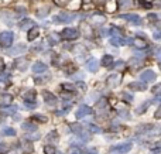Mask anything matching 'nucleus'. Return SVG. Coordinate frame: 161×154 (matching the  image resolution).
Segmentation results:
<instances>
[{
	"label": "nucleus",
	"mask_w": 161,
	"mask_h": 154,
	"mask_svg": "<svg viewBox=\"0 0 161 154\" xmlns=\"http://www.w3.org/2000/svg\"><path fill=\"white\" fill-rule=\"evenodd\" d=\"M13 40H14V34H13L11 31H3V33L0 34V45H1L3 48L10 47Z\"/></svg>",
	"instance_id": "f257e3e1"
},
{
	"label": "nucleus",
	"mask_w": 161,
	"mask_h": 154,
	"mask_svg": "<svg viewBox=\"0 0 161 154\" xmlns=\"http://www.w3.org/2000/svg\"><path fill=\"white\" fill-rule=\"evenodd\" d=\"M62 40H75L79 37V33L78 30L75 28H65V30L61 31V35H60Z\"/></svg>",
	"instance_id": "f03ea898"
},
{
	"label": "nucleus",
	"mask_w": 161,
	"mask_h": 154,
	"mask_svg": "<svg viewBox=\"0 0 161 154\" xmlns=\"http://www.w3.org/2000/svg\"><path fill=\"white\" fill-rule=\"evenodd\" d=\"M25 50H27V47L24 44H17L14 47H10L9 50L6 51V54L9 55V57H16V55H21Z\"/></svg>",
	"instance_id": "7ed1b4c3"
},
{
	"label": "nucleus",
	"mask_w": 161,
	"mask_h": 154,
	"mask_svg": "<svg viewBox=\"0 0 161 154\" xmlns=\"http://www.w3.org/2000/svg\"><path fill=\"white\" fill-rule=\"evenodd\" d=\"M131 143H123V144H119V146H115V147H112L110 149V153L112 154H123V153H127V151H130L131 150Z\"/></svg>",
	"instance_id": "20e7f679"
},
{
	"label": "nucleus",
	"mask_w": 161,
	"mask_h": 154,
	"mask_svg": "<svg viewBox=\"0 0 161 154\" xmlns=\"http://www.w3.org/2000/svg\"><path fill=\"white\" fill-rule=\"evenodd\" d=\"M75 19V14H72V13H61L58 17H55L54 19V21H57V23H69V21H72Z\"/></svg>",
	"instance_id": "39448f33"
},
{
	"label": "nucleus",
	"mask_w": 161,
	"mask_h": 154,
	"mask_svg": "<svg viewBox=\"0 0 161 154\" xmlns=\"http://www.w3.org/2000/svg\"><path fill=\"white\" fill-rule=\"evenodd\" d=\"M11 102H13V96L10 93L0 95V108H7L11 105Z\"/></svg>",
	"instance_id": "423d86ee"
},
{
	"label": "nucleus",
	"mask_w": 161,
	"mask_h": 154,
	"mask_svg": "<svg viewBox=\"0 0 161 154\" xmlns=\"http://www.w3.org/2000/svg\"><path fill=\"white\" fill-rule=\"evenodd\" d=\"M140 79L143 81V82H153V81L156 79V74H154L153 71L147 70V71H144V72H141Z\"/></svg>",
	"instance_id": "0eeeda50"
},
{
	"label": "nucleus",
	"mask_w": 161,
	"mask_h": 154,
	"mask_svg": "<svg viewBox=\"0 0 161 154\" xmlns=\"http://www.w3.org/2000/svg\"><path fill=\"white\" fill-rule=\"evenodd\" d=\"M0 16H1V19L4 20L6 24H13L14 17H16V14H14V13H10V10H3Z\"/></svg>",
	"instance_id": "6e6552de"
},
{
	"label": "nucleus",
	"mask_w": 161,
	"mask_h": 154,
	"mask_svg": "<svg viewBox=\"0 0 161 154\" xmlns=\"http://www.w3.org/2000/svg\"><path fill=\"white\" fill-rule=\"evenodd\" d=\"M92 113V109L89 108V106H86V105H82L79 109H78V112H76V117L78 119H80V117H83V116H88V114Z\"/></svg>",
	"instance_id": "1a4fd4ad"
},
{
	"label": "nucleus",
	"mask_w": 161,
	"mask_h": 154,
	"mask_svg": "<svg viewBox=\"0 0 161 154\" xmlns=\"http://www.w3.org/2000/svg\"><path fill=\"white\" fill-rule=\"evenodd\" d=\"M47 71V65L44 62H41V61H37L33 64V72L35 74H40V72H45Z\"/></svg>",
	"instance_id": "9d476101"
},
{
	"label": "nucleus",
	"mask_w": 161,
	"mask_h": 154,
	"mask_svg": "<svg viewBox=\"0 0 161 154\" xmlns=\"http://www.w3.org/2000/svg\"><path fill=\"white\" fill-rule=\"evenodd\" d=\"M120 82V76L117 74L115 75H110L109 78H107V81H106V84H107V86H110V88H115V86H117V84Z\"/></svg>",
	"instance_id": "9b49d317"
},
{
	"label": "nucleus",
	"mask_w": 161,
	"mask_h": 154,
	"mask_svg": "<svg viewBox=\"0 0 161 154\" xmlns=\"http://www.w3.org/2000/svg\"><path fill=\"white\" fill-rule=\"evenodd\" d=\"M42 96H44V100H45L48 105H55L57 103L55 95H52L51 92H48V90H44V92H42Z\"/></svg>",
	"instance_id": "f8f14e48"
},
{
	"label": "nucleus",
	"mask_w": 161,
	"mask_h": 154,
	"mask_svg": "<svg viewBox=\"0 0 161 154\" xmlns=\"http://www.w3.org/2000/svg\"><path fill=\"white\" fill-rule=\"evenodd\" d=\"M127 89L131 90H144L146 89V84L144 82H131L127 85Z\"/></svg>",
	"instance_id": "ddd939ff"
},
{
	"label": "nucleus",
	"mask_w": 161,
	"mask_h": 154,
	"mask_svg": "<svg viewBox=\"0 0 161 154\" xmlns=\"http://www.w3.org/2000/svg\"><path fill=\"white\" fill-rule=\"evenodd\" d=\"M102 64L105 68H113V65H115V60H113V57L112 55H105L103 57V60H102Z\"/></svg>",
	"instance_id": "4468645a"
},
{
	"label": "nucleus",
	"mask_w": 161,
	"mask_h": 154,
	"mask_svg": "<svg viewBox=\"0 0 161 154\" xmlns=\"http://www.w3.org/2000/svg\"><path fill=\"white\" fill-rule=\"evenodd\" d=\"M40 35V28L38 27H33V28H30L28 30V34H27V38H28V41H33V40H35L37 37Z\"/></svg>",
	"instance_id": "2eb2a0df"
},
{
	"label": "nucleus",
	"mask_w": 161,
	"mask_h": 154,
	"mask_svg": "<svg viewBox=\"0 0 161 154\" xmlns=\"http://www.w3.org/2000/svg\"><path fill=\"white\" fill-rule=\"evenodd\" d=\"M35 90L34 89H28V90H25V92H23L21 93V98L24 100H35Z\"/></svg>",
	"instance_id": "dca6fc26"
},
{
	"label": "nucleus",
	"mask_w": 161,
	"mask_h": 154,
	"mask_svg": "<svg viewBox=\"0 0 161 154\" xmlns=\"http://www.w3.org/2000/svg\"><path fill=\"white\" fill-rule=\"evenodd\" d=\"M86 70L91 71V72H95L98 70V62L95 61V58H91V60L86 61Z\"/></svg>",
	"instance_id": "f3484780"
},
{
	"label": "nucleus",
	"mask_w": 161,
	"mask_h": 154,
	"mask_svg": "<svg viewBox=\"0 0 161 154\" xmlns=\"http://www.w3.org/2000/svg\"><path fill=\"white\" fill-rule=\"evenodd\" d=\"M16 65H17V70L25 71V70H27V65H28V60H27V58L17 60V61H16Z\"/></svg>",
	"instance_id": "a211bd4d"
},
{
	"label": "nucleus",
	"mask_w": 161,
	"mask_h": 154,
	"mask_svg": "<svg viewBox=\"0 0 161 154\" xmlns=\"http://www.w3.org/2000/svg\"><path fill=\"white\" fill-rule=\"evenodd\" d=\"M19 25H20L21 30H30V28L34 27V23H33L31 20H28V19H25V20H23Z\"/></svg>",
	"instance_id": "6ab92c4d"
},
{
	"label": "nucleus",
	"mask_w": 161,
	"mask_h": 154,
	"mask_svg": "<svg viewBox=\"0 0 161 154\" xmlns=\"http://www.w3.org/2000/svg\"><path fill=\"white\" fill-rule=\"evenodd\" d=\"M134 47H137V48H141V50H144V48H147V41L143 40V38H134Z\"/></svg>",
	"instance_id": "aec40b11"
},
{
	"label": "nucleus",
	"mask_w": 161,
	"mask_h": 154,
	"mask_svg": "<svg viewBox=\"0 0 161 154\" xmlns=\"http://www.w3.org/2000/svg\"><path fill=\"white\" fill-rule=\"evenodd\" d=\"M64 71H65L66 74H74L76 71V67L74 62H66L65 67H64Z\"/></svg>",
	"instance_id": "412c9836"
},
{
	"label": "nucleus",
	"mask_w": 161,
	"mask_h": 154,
	"mask_svg": "<svg viewBox=\"0 0 161 154\" xmlns=\"http://www.w3.org/2000/svg\"><path fill=\"white\" fill-rule=\"evenodd\" d=\"M71 130L75 134H80L82 133V126H80L79 123H72L71 124Z\"/></svg>",
	"instance_id": "4be33fe9"
},
{
	"label": "nucleus",
	"mask_w": 161,
	"mask_h": 154,
	"mask_svg": "<svg viewBox=\"0 0 161 154\" xmlns=\"http://www.w3.org/2000/svg\"><path fill=\"white\" fill-rule=\"evenodd\" d=\"M106 9H109V11H115L117 9V1L116 0H110L106 3Z\"/></svg>",
	"instance_id": "5701e85b"
},
{
	"label": "nucleus",
	"mask_w": 161,
	"mask_h": 154,
	"mask_svg": "<svg viewBox=\"0 0 161 154\" xmlns=\"http://www.w3.org/2000/svg\"><path fill=\"white\" fill-rule=\"evenodd\" d=\"M110 43L113 45H124V43H126V41L123 40L121 37H113V38L110 40Z\"/></svg>",
	"instance_id": "b1692460"
},
{
	"label": "nucleus",
	"mask_w": 161,
	"mask_h": 154,
	"mask_svg": "<svg viewBox=\"0 0 161 154\" xmlns=\"http://www.w3.org/2000/svg\"><path fill=\"white\" fill-rule=\"evenodd\" d=\"M57 150H55V146H44V154H55Z\"/></svg>",
	"instance_id": "393cba45"
},
{
	"label": "nucleus",
	"mask_w": 161,
	"mask_h": 154,
	"mask_svg": "<svg viewBox=\"0 0 161 154\" xmlns=\"http://www.w3.org/2000/svg\"><path fill=\"white\" fill-rule=\"evenodd\" d=\"M1 134L3 136H16V130L13 127H6V129H3Z\"/></svg>",
	"instance_id": "a878e982"
},
{
	"label": "nucleus",
	"mask_w": 161,
	"mask_h": 154,
	"mask_svg": "<svg viewBox=\"0 0 161 154\" xmlns=\"http://www.w3.org/2000/svg\"><path fill=\"white\" fill-rule=\"evenodd\" d=\"M21 127L24 130H30V132H33V130H35V124L30 123V122H24V123L21 124Z\"/></svg>",
	"instance_id": "bb28decb"
},
{
	"label": "nucleus",
	"mask_w": 161,
	"mask_h": 154,
	"mask_svg": "<svg viewBox=\"0 0 161 154\" xmlns=\"http://www.w3.org/2000/svg\"><path fill=\"white\" fill-rule=\"evenodd\" d=\"M60 35H57V34H54V33H52V34H50L48 35V41H50L51 44H55V43H58V41H60Z\"/></svg>",
	"instance_id": "cd10ccee"
},
{
	"label": "nucleus",
	"mask_w": 161,
	"mask_h": 154,
	"mask_svg": "<svg viewBox=\"0 0 161 154\" xmlns=\"http://www.w3.org/2000/svg\"><path fill=\"white\" fill-rule=\"evenodd\" d=\"M61 88H62V89H65V90H68V92H72V90H75V85H72V84H62V85H61Z\"/></svg>",
	"instance_id": "c85d7f7f"
},
{
	"label": "nucleus",
	"mask_w": 161,
	"mask_h": 154,
	"mask_svg": "<svg viewBox=\"0 0 161 154\" xmlns=\"http://www.w3.org/2000/svg\"><path fill=\"white\" fill-rule=\"evenodd\" d=\"M47 14H48V9H47V7H41V9H38V11H37V16H38V17H45Z\"/></svg>",
	"instance_id": "c756f323"
},
{
	"label": "nucleus",
	"mask_w": 161,
	"mask_h": 154,
	"mask_svg": "<svg viewBox=\"0 0 161 154\" xmlns=\"http://www.w3.org/2000/svg\"><path fill=\"white\" fill-rule=\"evenodd\" d=\"M33 119L40 120V122H42V123H45L47 120H48V117H47V116H42V114H34V116H33Z\"/></svg>",
	"instance_id": "7c9ffc66"
},
{
	"label": "nucleus",
	"mask_w": 161,
	"mask_h": 154,
	"mask_svg": "<svg viewBox=\"0 0 161 154\" xmlns=\"http://www.w3.org/2000/svg\"><path fill=\"white\" fill-rule=\"evenodd\" d=\"M151 92H153L154 95H157V96H160V95H161V84L156 85V86L151 89Z\"/></svg>",
	"instance_id": "2f4dec72"
},
{
	"label": "nucleus",
	"mask_w": 161,
	"mask_h": 154,
	"mask_svg": "<svg viewBox=\"0 0 161 154\" xmlns=\"http://www.w3.org/2000/svg\"><path fill=\"white\" fill-rule=\"evenodd\" d=\"M93 21H95L96 24H102V23L106 21V20H105V17H103V16H93Z\"/></svg>",
	"instance_id": "473e14b6"
},
{
	"label": "nucleus",
	"mask_w": 161,
	"mask_h": 154,
	"mask_svg": "<svg viewBox=\"0 0 161 154\" xmlns=\"http://www.w3.org/2000/svg\"><path fill=\"white\" fill-rule=\"evenodd\" d=\"M23 150H24V151H27V153L33 151V146H31V143H25L24 146H23Z\"/></svg>",
	"instance_id": "72a5a7b5"
},
{
	"label": "nucleus",
	"mask_w": 161,
	"mask_h": 154,
	"mask_svg": "<svg viewBox=\"0 0 161 154\" xmlns=\"http://www.w3.org/2000/svg\"><path fill=\"white\" fill-rule=\"evenodd\" d=\"M106 105H107V102H106L105 99H101V102H98V103H96V109H101V108L106 106Z\"/></svg>",
	"instance_id": "f704fd0d"
},
{
	"label": "nucleus",
	"mask_w": 161,
	"mask_h": 154,
	"mask_svg": "<svg viewBox=\"0 0 161 154\" xmlns=\"http://www.w3.org/2000/svg\"><path fill=\"white\" fill-rule=\"evenodd\" d=\"M47 139H48V140H57V139H58V136H57V132H51V133L47 136Z\"/></svg>",
	"instance_id": "c9c22d12"
},
{
	"label": "nucleus",
	"mask_w": 161,
	"mask_h": 154,
	"mask_svg": "<svg viewBox=\"0 0 161 154\" xmlns=\"http://www.w3.org/2000/svg\"><path fill=\"white\" fill-rule=\"evenodd\" d=\"M79 4H80V0H74V3H71L69 7H71V9H78V7H79Z\"/></svg>",
	"instance_id": "e433bc0d"
},
{
	"label": "nucleus",
	"mask_w": 161,
	"mask_h": 154,
	"mask_svg": "<svg viewBox=\"0 0 161 154\" xmlns=\"http://www.w3.org/2000/svg\"><path fill=\"white\" fill-rule=\"evenodd\" d=\"M89 130L93 132V133H99V132H101V129H99L98 126H93V124H89Z\"/></svg>",
	"instance_id": "4c0bfd02"
},
{
	"label": "nucleus",
	"mask_w": 161,
	"mask_h": 154,
	"mask_svg": "<svg viewBox=\"0 0 161 154\" xmlns=\"http://www.w3.org/2000/svg\"><path fill=\"white\" fill-rule=\"evenodd\" d=\"M27 137H28V139H31V140H38L40 139V134L38 133H31V134H28V136H27Z\"/></svg>",
	"instance_id": "58836bf2"
},
{
	"label": "nucleus",
	"mask_w": 161,
	"mask_h": 154,
	"mask_svg": "<svg viewBox=\"0 0 161 154\" xmlns=\"http://www.w3.org/2000/svg\"><path fill=\"white\" fill-rule=\"evenodd\" d=\"M75 86H78V88H80V89H82V90H85V89H86V85L83 84V82H78V84H76Z\"/></svg>",
	"instance_id": "ea45409f"
},
{
	"label": "nucleus",
	"mask_w": 161,
	"mask_h": 154,
	"mask_svg": "<svg viewBox=\"0 0 161 154\" xmlns=\"http://www.w3.org/2000/svg\"><path fill=\"white\" fill-rule=\"evenodd\" d=\"M123 98H124L126 100H129V102H130V100L133 99V96H131V95H129L127 92H124V93H123Z\"/></svg>",
	"instance_id": "a19ab883"
},
{
	"label": "nucleus",
	"mask_w": 161,
	"mask_h": 154,
	"mask_svg": "<svg viewBox=\"0 0 161 154\" xmlns=\"http://www.w3.org/2000/svg\"><path fill=\"white\" fill-rule=\"evenodd\" d=\"M68 1H69V0H55V3L57 4H66V3H68Z\"/></svg>",
	"instance_id": "79ce46f5"
},
{
	"label": "nucleus",
	"mask_w": 161,
	"mask_h": 154,
	"mask_svg": "<svg viewBox=\"0 0 161 154\" xmlns=\"http://www.w3.org/2000/svg\"><path fill=\"white\" fill-rule=\"evenodd\" d=\"M7 147H6V144H0V153H4Z\"/></svg>",
	"instance_id": "37998d69"
},
{
	"label": "nucleus",
	"mask_w": 161,
	"mask_h": 154,
	"mask_svg": "<svg viewBox=\"0 0 161 154\" xmlns=\"http://www.w3.org/2000/svg\"><path fill=\"white\" fill-rule=\"evenodd\" d=\"M1 71H4V62H3V60L0 58V72Z\"/></svg>",
	"instance_id": "c03bdc74"
},
{
	"label": "nucleus",
	"mask_w": 161,
	"mask_h": 154,
	"mask_svg": "<svg viewBox=\"0 0 161 154\" xmlns=\"http://www.w3.org/2000/svg\"><path fill=\"white\" fill-rule=\"evenodd\" d=\"M151 154H161V149H154V150H151Z\"/></svg>",
	"instance_id": "a18cd8bd"
},
{
	"label": "nucleus",
	"mask_w": 161,
	"mask_h": 154,
	"mask_svg": "<svg viewBox=\"0 0 161 154\" xmlns=\"http://www.w3.org/2000/svg\"><path fill=\"white\" fill-rule=\"evenodd\" d=\"M156 117L157 119H161V109H158V113H156Z\"/></svg>",
	"instance_id": "49530a36"
},
{
	"label": "nucleus",
	"mask_w": 161,
	"mask_h": 154,
	"mask_svg": "<svg viewBox=\"0 0 161 154\" xmlns=\"http://www.w3.org/2000/svg\"><path fill=\"white\" fill-rule=\"evenodd\" d=\"M154 37L156 38H161V34H154Z\"/></svg>",
	"instance_id": "de8ad7c7"
},
{
	"label": "nucleus",
	"mask_w": 161,
	"mask_h": 154,
	"mask_svg": "<svg viewBox=\"0 0 161 154\" xmlns=\"http://www.w3.org/2000/svg\"><path fill=\"white\" fill-rule=\"evenodd\" d=\"M3 88H4V84H1V82H0V89H3Z\"/></svg>",
	"instance_id": "09e8293b"
},
{
	"label": "nucleus",
	"mask_w": 161,
	"mask_h": 154,
	"mask_svg": "<svg viewBox=\"0 0 161 154\" xmlns=\"http://www.w3.org/2000/svg\"><path fill=\"white\" fill-rule=\"evenodd\" d=\"M147 1H153V0H147Z\"/></svg>",
	"instance_id": "8fccbe9b"
}]
</instances>
